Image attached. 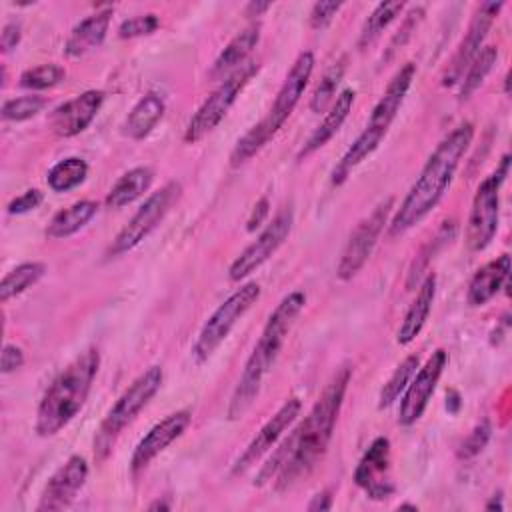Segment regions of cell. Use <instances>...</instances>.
I'll list each match as a JSON object with an SVG mask.
<instances>
[{
	"mask_svg": "<svg viewBox=\"0 0 512 512\" xmlns=\"http://www.w3.org/2000/svg\"><path fill=\"white\" fill-rule=\"evenodd\" d=\"M350 374L352 370L348 366L334 372L308 416L294 432L288 434V438L274 450L270 460L260 468L254 480L256 486L274 482L276 490L282 492L314 470L330 444Z\"/></svg>",
	"mask_w": 512,
	"mask_h": 512,
	"instance_id": "1",
	"label": "cell"
},
{
	"mask_svg": "<svg viewBox=\"0 0 512 512\" xmlns=\"http://www.w3.org/2000/svg\"><path fill=\"white\" fill-rule=\"evenodd\" d=\"M472 138L474 124L462 122L436 146V150L422 166L416 182L404 196L394 218L390 220V236H400L408 232L410 228L420 224L432 212V208H436V204L448 190L462 156L472 144Z\"/></svg>",
	"mask_w": 512,
	"mask_h": 512,
	"instance_id": "2",
	"label": "cell"
},
{
	"mask_svg": "<svg viewBox=\"0 0 512 512\" xmlns=\"http://www.w3.org/2000/svg\"><path fill=\"white\" fill-rule=\"evenodd\" d=\"M306 304V296L300 290H294L290 294H286L276 308L270 312L258 342L254 344L244 370L236 382V388L232 392L230 404H228V420H240L256 402L262 382L266 378V374L272 370L282 344L294 324V320L298 318V314L302 312Z\"/></svg>",
	"mask_w": 512,
	"mask_h": 512,
	"instance_id": "3",
	"label": "cell"
},
{
	"mask_svg": "<svg viewBox=\"0 0 512 512\" xmlns=\"http://www.w3.org/2000/svg\"><path fill=\"white\" fill-rule=\"evenodd\" d=\"M100 368V352L90 346L80 352L46 388L36 410V432L40 436H54L86 404L92 382Z\"/></svg>",
	"mask_w": 512,
	"mask_h": 512,
	"instance_id": "4",
	"label": "cell"
},
{
	"mask_svg": "<svg viewBox=\"0 0 512 512\" xmlns=\"http://www.w3.org/2000/svg\"><path fill=\"white\" fill-rule=\"evenodd\" d=\"M416 74V64L414 62H406L388 82L386 90L382 92L380 100L374 104L370 118L364 126V130L356 136V140L348 146V150L344 152V156L338 160V164L332 170V184L340 186L350 172L362 164L384 140V136L388 134L410 86Z\"/></svg>",
	"mask_w": 512,
	"mask_h": 512,
	"instance_id": "5",
	"label": "cell"
},
{
	"mask_svg": "<svg viewBox=\"0 0 512 512\" xmlns=\"http://www.w3.org/2000/svg\"><path fill=\"white\" fill-rule=\"evenodd\" d=\"M312 70H314V54L310 50L300 52L298 58L294 60L288 76L284 78L268 114L236 142V146L230 154L232 166H240V164L248 162L256 152H260L274 138V134L282 128V124L288 120V116L300 102V98L306 90V84L312 76Z\"/></svg>",
	"mask_w": 512,
	"mask_h": 512,
	"instance_id": "6",
	"label": "cell"
},
{
	"mask_svg": "<svg viewBox=\"0 0 512 512\" xmlns=\"http://www.w3.org/2000/svg\"><path fill=\"white\" fill-rule=\"evenodd\" d=\"M164 380L162 366L154 364L146 368L134 382L118 396L112 408L106 412L104 420L100 422L96 436H94V458L102 462L112 452V446L120 432L140 414V410L156 396Z\"/></svg>",
	"mask_w": 512,
	"mask_h": 512,
	"instance_id": "7",
	"label": "cell"
},
{
	"mask_svg": "<svg viewBox=\"0 0 512 512\" xmlns=\"http://www.w3.org/2000/svg\"><path fill=\"white\" fill-rule=\"evenodd\" d=\"M510 172V154H504L496 170L486 176L474 194L468 226H466V242L474 252L484 250L498 232L500 220V188Z\"/></svg>",
	"mask_w": 512,
	"mask_h": 512,
	"instance_id": "8",
	"label": "cell"
},
{
	"mask_svg": "<svg viewBox=\"0 0 512 512\" xmlns=\"http://www.w3.org/2000/svg\"><path fill=\"white\" fill-rule=\"evenodd\" d=\"M258 68L260 64L256 60H248L222 80V84L200 104V108L188 120L184 130L186 144H194L202 140L224 120V116L228 114V110L232 108L240 92L246 88V84L254 78Z\"/></svg>",
	"mask_w": 512,
	"mask_h": 512,
	"instance_id": "9",
	"label": "cell"
},
{
	"mask_svg": "<svg viewBox=\"0 0 512 512\" xmlns=\"http://www.w3.org/2000/svg\"><path fill=\"white\" fill-rule=\"evenodd\" d=\"M260 298V286L256 282H248L234 290L204 322V326L198 332V338L192 346V358L196 364L206 362L216 348L228 338L230 330L236 326V322L256 304Z\"/></svg>",
	"mask_w": 512,
	"mask_h": 512,
	"instance_id": "10",
	"label": "cell"
},
{
	"mask_svg": "<svg viewBox=\"0 0 512 512\" xmlns=\"http://www.w3.org/2000/svg\"><path fill=\"white\" fill-rule=\"evenodd\" d=\"M180 194H182V186L176 180H170L160 190L152 192L142 202V206L134 212V216L126 222V226L114 236L108 248V256H120L124 252H130L142 240H146L150 232H154L156 226L164 220L170 208L178 202Z\"/></svg>",
	"mask_w": 512,
	"mask_h": 512,
	"instance_id": "11",
	"label": "cell"
},
{
	"mask_svg": "<svg viewBox=\"0 0 512 512\" xmlns=\"http://www.w3.org/2000/svg\"><path fill=\"white\" fill-rule=\"evenodd\" d=\"M392 206H394V198L388 196L366 218H362L356 224V228L348 236L344 250L340 254V260L336 264V276L340 280L354 278L362 270V266L368 262V258L372 256L376 242L388 222Z\"/></svg>",
	"mask_w": 512,
	"mask_h": 512,
	"instance_id": "12",
	"label": "cell"
},
{
	"mask_svg": "<svg viewBox=\"0 0 512 512\" xmlns=\"http://www.w3.org/2000/svg\"><path fill=\"white\" fill-rule=\"evenodd\" d=\"M294 224V212L292 206H284L268 224L266 228L256 236L254 242H250L240 256L230 264L228 276L232 282H240L246 276H250L254 270H258L288 238Z\"/></svg>",
	"mask_w": 512,
	"mask_h": 512,
	"instance_id": "13",
	"label": "cell"
},
{
	"mask_svg": "<svg viewBox=\"0 0 512 512\" xmlns=\"http://www.w3.org/2000/svg\"><path fill=\"white\" fill-rule=\"evenodd\" d=\"M504 2H494V0H488V2H482L478 4L470 24H468V30H466V36L462 38V42L458 44L450 64L446 66L444 70V76H442V84L444 86H456L460 84L464 72L468 70V66L472 64V60L478 56V52L482 50V44L488 36V30L492 26V22L496 20V16L500 14Z\"/></svg>",
	"mask_w": 512,
	"mask_h": 512,
	"instance_id": "14",
	"label": "cell"
},
{
	"mask_svg": "<svg viewBox=\"0 0 512 512\" xmlns=\"http://www.w3.org/2000/svg\"><path fill=\"white\" fill-rule=\"evenodd\" d=\"M446 362H448L446 350L438 348L432 352L426 364L418 368V372H414V380L404 388V396L400 398V410H398L400 426H412L416 420H420L446 368Z\"/></svg>",
	"mask_w": 512,
	"mask_h": 512,
	"instance_id": "15",
	"label": "cell"
},
{
	"mask_svg": "<svg viewBox=\"0 0 512 512\" xmlns=\"http://www.w3.org/2000/svg\"><path fill=\"white\" fill-rule=\"evenodd\" d=\"M302 402L296 396H290L284 400V404L264 422V426L256 432V436L248 442L244 452L238 456V460L232 466V474H244L248 468H252L266 452H270L276 442L282 438V434L296 422L300 416Z\"/></svg>",
	"mask_w": 512,
	"mask_h": 512,
	"instance_id": "16",
	"label": "cell"
},
{
	"mask_svg": "<svg viewBox=\"0 0 512 512\" xmlns=\"http://www.w3.org/2000/svg\"><path fill=\"white\" fill-rule=\"evenodd\" d=\"M88 478V462L82 456H70L46 482L40 502L36 506L38 512H56L70 506L76 494L82 490Z\"/></svg>",
	"mask_w": 512,
	"mask_h": 512,
	"instance_id": "17",
	"label": "cell"
},
{
	"mask_svg": "<svg viewBox=\"0 0 512 512\" xmlns=\"http://www.w3.org/2000/svg\"><path fill=\"white\" fill-rule=\"evenodd\" d=\"M192 422V412L190 410H176L156 422L136 444L132 458H130V468L132 472L144 470L160 452H164L174 440H178L186 428Z\"/></svg>",
	"mask_w": 512,
	"mask_h": 512,
	"instance_id": "18",
	"label": "cell"
},
{
	"mask_svg": "<svg viewBox=\"0 0 512 512\" xmlns=\"http://www.w3.org/2000/svg\"><path fill=\"white\" fill-rule=\"evenodd\" d=\"M104 92L102 90H86L72 100L56 106L48 118L50 128L54 134L62 138H72L84 132L90 122L96 118L98 110L102 108Z\"/></svg>",
	"mask_w": 512,
	"mask_h": 512,
	"instance_id": "19",
	"label": "cell"
},
{
	"mask_svg": "<svg viewBox=\"0 0 512 512\" xmlns=\"http://www.w3.org/2000/svg\"><path fill=\"white\" fill-rule=\"evenodd\" d=\"M390 462V440L384 436L374 438L354 470V482L366 490L372 500H384L394 492L390 480H382Z\"/></svg>",
	"mask_w": 512,
	"mask_h": 512,
	"instance_id": "20",
	"label": "cell"
},
{
	"mask_svg": "<svg viewBox=\"0 0 512 512\" xmlns=\"http://www.w3.org/2000/svg\"><path fill=\"white\" fill-rule=\"evenodd\" d=\"M110 20H112V6H106L104 10H96L94 14L80 20L72 28V32L64 44V54L68 58H80V56H86L88 52L96 50L106 38Z\"/></svg>",
	"mask_w": 512,
	"mask_h": 512,
	"instance_id": "21",
	"label": "cell"
},
{
	"mask_svg": "<svg viewBox=\"0 0 512 512\" xmlns=\"http://www.w3.org/2000/svg\"><path fill=\"white\" fill-rule=\"evenodd\" d=\"M508 274H510L508 254H500L496 260H490L484 266H480L468 282V292H466L468 304L476 308L490 302L500 292V288L506 286Z\"/></svg>",
	"mask_w": 512,
	"mask_h": 512,
	"instance_id": "22",
	"label": "cell"
},
{
	"mask_svg": "<svg viewBox=\"0 0 512 512\" xmlns=\"http://www.w3.org/2000/svg\"><path fill=\"white\" fill-rule=\"evenodd\" d=\"M354 98H356V92L346 88L342 90L334 102L330 104V110L326 112L324 120L314 128V132L308 136V140L304 142L302 150L298 152V160H304L306 156H310L312 152H316L318 148H322L338 130L340 126L344 124V120L348 118L352 106H354Z\"/></svg>",
	"mask_w": 512,
	"mask_h": 512,
	"instance_id": "23",
	"label": "cell"
},
{
	"mask_svg": "<svg viewBox=\"0 0 512 512\" xmlns=\"http://www.w3.org/2000/svg\"><path fill=\"white\" fill-rule=\"evenodd\" d=\"M260 40V24L252 22L246 28H242L218 54V58L212 64L210 76L212 78H226L230 72L240 68L244 62H248V54L256 48Z\"/></svg>",
	"mask_w": 512,
	"mask_h": 512,
	"instance_id": "24",
	"label": "cell"
},
{
	"mask_svg": "<svg viewBox=\"0 0 512 512\" xmlns=\"http://www.w3.org/2000/svg\"><path fill=\"white\" fill-rule=\"evenodd\" d=\"M434 296H436V276L430 272L426 274V278L422 280L418 292H416V298L412 300L410 308L406 310L404 314V320L398 328V334H396V342L400 346H406L410 344L418 334L420 330L424 328L426 320H428V314L432 310V302H434Z\"/></svg>",
	"mask_w": 512,
	"mask_h": 512,
	"instance_id": "25",
	"label": "cell"
},
{
	"mask_svg": "<svg viewBox=\"0 0 512 512\" xmlns=\"http://www.w3.org/2000/svg\"><path fill=\"white\" fill-rule=\"evenodd\" d=\"M164 110H166V104L160 94H156V92L144 94L134 104L130 114L126 116L124 126H122L124 134L132 140L146 138L154 130V126L160 122V118L164 116Z\"/></svg>",
	"mask_w": 512,
	"mask_h": 512,
	"instance_id": "26",
	"label": "cell"
},
{
	"mask_svg": "<svg viewBox=\"0 0 512 512\" xmlns=\"http://www.w3.org/2000/svg\"><path fill=\"white\" fill-rule=\"evenodd\" d=\"M152 180H154V170L150 166H136V168L124 172L114 182V186L106 194L104 204L108 208H122L130 202H134L136 198H140L144 192H148L152 186Z\"/></svg>",
	"mask_w": 512,
	"mask_h": 512,
	"instance_id": "27",
	"label": "cell"
},
{
	"mask_svg": "<svg viewBox=\"0 0 512 512\" xmlns=\"http://www.w3.org/2000/svg\"><path fill=\"white\" fill-rule=\"evenodd\" d=\"M96 212L98 204L94 200H78L52 216V220L46 226V236L52 240L68 238L76 234L80 228H84L96 216Z\"/></svg>",
	"mask_w": 512,
	"mask_h": 512,
	"instance_id": "28",
	"label": "cell"
},
{
	"mask_svg": "<svg viewBox=\"0 0 512 512\" xmlns=\"http://www.w3.org/2000/svg\"><path fill=\"white\" fill-rule=\"evenodd\" d=\"M88 176V164L86 160L78 156H68L60 162H56L46 176L48 188L52 192H68L76 186H80Z\"/></svg>",
	"mask_w": 512,
	"mask_h": 512,
	"instance_id": "29",
	"label": "cell"
},
{
	"mask_svg": "<svg viewBox=\"0 0 512 512\" xmlns=\"http://www.w3.org/2000/svg\"><path fill=\"white\" fill-rule=\"evenodd\" d=\"M46 274V266L42 262H24L12 268L0 282V300L8 302L10 298L32 288Z\"/></svg>",
	"mask_w": 512,
	"mask_h": 512,
	"instance_id": "30",
	"label": "cell"
},
{
	"mask_svg": "<svg viewBox=\"0 0 512 512\" xmlns=\"http://www.w3.org/2000/svg\"><path fill=\"white\" fill-rule=\"evenodd\" d=\"M498 60V48L496 46H484L478 56L472 60V64L468 66V70L464 72L462 80H460V100L470 98L486 80V76L490 74V70L494 68Z\"/></svg>",
	"mask_w": 512,
	"mask_h": 512,
	"instance_id": "31",
	"label": "cell"
},
{
	"mask_svg": "<svg viewBox=\"0 0 512 512\" xmlns=\"http://www.w3.org/2000/svg\"><path fill=\"white\" fill-rule=\"evenodd\" d=\"M402 10H404V2H380V4H376V8L370 12V16L362 24V30H360V36H358V46L360 48L370 46Z\"/></svg>",
	"mask_w": 512,
	"mask_h": 512,
	"instance_id": "32",
	"label": "cell"
},
{
	"mask_svg": "<svg viewBox=\"0 0 512 512\" xmlns=\"http://www.w3.org/2000/svg\"><path fill=\"white\" fill-rule=\"evenodd\" d=\"M418 366H420V358H418L416 354L406 356V358L396 366V370L390 374V378L386 380V384H384L382 390H380V396H378V408H380V410L392 406V404L400 398V394H402L404 388L408 386V382H410V378L414 376V372H416Z\"/></svg>",
	"mask_w": 512,
	"mask_h": 512,
	"instance_id": "33",
	"label": "cell"
},
{
	"mask_svg": "<svg viewBox=\"0 0 512 512\" xmlns=\"http://www.w3.org/2000/svg\"><path fill=\"white\" fill-rule=\"evenodd\" d=\"M344 70H346V60L340 58L338 62H334L322 76V80L318 82V86L314 88L312 92V98H310V110L320 114L324 112L332 102H334V96H336V88L344 76Z\"/></svg>",
	"mask_w": 512,
	"mask_h": 512,
	"instance_id": "34",
	"label": "cell"
},
{
	"mask_svg": "<svg viewBox=\"0 0 512 512\" xmlns=\"http://www.w3.org/2000/svg\"><path fill=\"white\" fill-rule=\"evenodd\" d=\"M66 78V70L58 64H40L20 74V86L28 90H46L60 84Z\"/></svg>",
	"mask_w": 512,
	"mask_h": 512,
	"instance_id": "35",
	"label": "cell"
},
{
	"mask_svg": "<svg viewBox=\"0 0 512 512\" xmlns=\"http://www.w3.org/2000/svg\"><path fill=\"white\" fill-rule=\"evenodd\" d=\"M454 236V222H444V226L438 230V234L434 238H430V242L422 248V252L416 256V260L412 262L410 266V272H408V288L414 286V282L422 276V272L428 268V262L430 258L440 250V246L450 240Z\"/></svg>",
	"mask_w": 512,
	"mask_h": 512,
	"instance_id": "36",
	"label": "cell"
},
{
	"mask_svg": "<svg viewBox=\"0 0 512 512\" xmlns=\"http://www.w3.org/2000/svg\"><path fill=\"white\" fill-rule=\"evenodd\" d=\"M46 106V98L38 94L10 98L2 104V118L8 122H22L36 116Z\"/></svg>",
	"mask_w": 512,
	"mask_h": 512,
	"instance_id": "37",
	"label": "cell"
},
{
	"mask_svg": "<svg viewBox=\"0 0 512 512\" xmlns=\"http://www.w3.org/2000/svg\"><path fill=\"white\" fill-rule=\"evenodd\" d=\"M160 26V20L156 14H140L124 20L118 26V36L120 38H138V36H148Z\"/></svg>",
	"mask_w": 512,
	"mask_h": 512,
	"instance_id": "38",
	"label": "cell"
},
{
	"mask_svg": "<svg viewBox=\"0 0 512 512\" xmlns=\"http://www.w3.org/2000/svg\"><path fill=\"white\" fill-rule=\"evenodd\" d=\"M490 432H492L490 422L484 418V420L478 422V424L472 428V432L464 438V442L460 444L458 456H460V458H472V456H476L478 452H482L484 446L488 444Z\"/></svg>",
	"mask_w": 512,
	"mask_h": 512,
	"instance_id": "39",
	"label": "cell"
},
{
	"mask_svg": "<svg viewBox=\"0 0 512 512\" xmlns=\"http://www.w3.org/2000/svg\"><path fill=\"white\" fill-rule=\"evenodd\" d=\"M422 18H424V8H422V6H414V8L406 14V20L402 22V26L398 28V34L392 38V42H390V46H388L386 58H390L398 48H402V46L410 40L412 32H416V28H418V24L422 22Z\"/></svg>",
	"mask_w": 512,
	"mask_h": 512,
	"instance_id": "40",
	"label": "cell"
},
{
	"mask_svg": "<svg viewBox=\"0 0 512 512\" xmlns=\"http://www.w3.org/2000/svg\"><path fill=\"white\" fill-rule=\"evenodd\" d=\"M340 8H342V2H316L310 10V28L314 30L326 28L334 20Z\"/></svg>",
	"mask_w": 512,
	"mask_h": 512,
	"instance_id": "41",
	"label": "cell"
},
{
	"mask_svg": "<svg viewBox=\"0 0 512 512\" xmlns=\"http://www.w3.org/2000/svg\"><path fill=\"white\" fill-rule=\"evenodd\" d=\"M40 202H42V192L38 188H30V190L22 192L20 196H16L14 200H10L6 210H8V214H26V212H32L34 208H38Z\"/></svg>",
	"mask_w": 512,
	"mask_h": 512,
	"instance_id": "42",
	"label": "cell"
},
{
	"mask_svg": "<svg viewBox=\"0 0 512 512\" xmlns=\"http://www.w3.org/2000/svg\"><path fill=\"white\" fill-rule=\"evenodd\" d=\"M22 364H24L22 348H18L14 344H6L2 348V354H0V370H2V374H10V372L18 370V368H22Z\"/></svg>",
	"mask_w": 512,
	"mask_h": 512,
	"instance_id": "43",
	"label": "cell"
},
{
	"mask_svg": "<svg viewBox=\"0 0 512 512\" xmlns=\"http://www.w3.org/2000/svg\"><path fill=\"white\" fill-rule=\"evenodd\" d=\"M20 38H22V28L18 22H8L4 24L2 28V34H0V46H2V52H10L14 50L18 44H20Z\"/></svg>",
	"mask_w": 512,
	"mask_h": 512,
	"instance_id": "44",
	"label": "cell"
},
{
	"mask_svg": "<svg viewBox=\"0 0 512 512\" xmlns=\"http://www.w3.org/2000/svg\"><path fill=\"white\" fill-rule=\"evenodd\" d=\"M266 214H268V198H260L256 204H254V208H252V212H250V216H248V230L252 232V230H256L262 222H264V218H266Z\"/></svg>",
	"mask_w": 512,
	"mask_h": 512,
	"instance_id": "45",
	"label": "cell"
},
{
	"mask_svg": "<svg viewBox=\"0 0 512 512\" xmlns=\"http://www.w3.org/2000/svg\"><path fill=\"white\" fill-rule=\"evenodd\" d=\"M330 508H332V496H330V492H328V490L318 492V494L310 500V504H308V510H310V512L330 510Z\"/></svg>",
	"mask_w": 512,
	"mask_h": 512,
	"instance_id": "46",
	"label": "cell"
},
{
	"mask_svg": "<svg viewBox=\"0 0 512 512\" xmlns=\"http://www.w3.org/2000/svg\"><path fill=\"white\" fill-rule=\"evenodd\" d=\"M268 8H270V2H250V4L246 6V14H248V16H260V14H264Z\"/></svg>",
	"mask_w": 512,
	"mask_h": 512,
	"instance_id": "47",
	"label": "cell"
},
{
	"mask_svg": "<svg viewBox=\"0 0 512 512\" xmlns=\"http://www.w3.org/2000/svg\"><path fill=\"white\" fill-rule=\"evenodd\" d=\"M502 510L504 508V504H502V496L498 494V496H492V500L486 504V510Z\"/></svg>",
	"mask_w": 512,
	"mask_h": 512,
	"instance_id": "48",
	"label": "cell"
},
{
	"mask_svg": "<svg viewBox=\"0 0 512 512\" xmlns=\"http://www.w3.org/2000/svg\"><path fill=\"white\" fill-rule=\"evenodd\" d=\"M148 510H170V504L164 502V500H156L148 506Z\"/></svg>",
	"mask_w": 512,
	"mask_h": 512,
	"instance_id": "49",
	"label": "cell"
},
{
	"mask_svg": "<svg viewBox=\"0 0 512 512\" xmlns=\"http://www.w3.org/2000/svg\"><path fill=\"white\" fill-rule=\"evenodd\" d=\"M504 94L510 96V74H506V78H504Z\"/></svg>",
	"mask_w": 512,
	"mask_h": 512,
	"instance_id": "50",
	"label": "cell"
},
{
	"mask_svg": "<svg viewBox=\"0 0 512 512\" xmlns=\"http://www.w3.org/2000/svg\"><path fill=\"white\" fill-rule=\"evenodd\" d=\"M398 508H410V510H416V506H412V504H400Z\"/></svg>",
	"mask_w": 512,
	"mask_h": 512,
	"instance_id": "51",
	"label": "cell"
}]
</instances>
